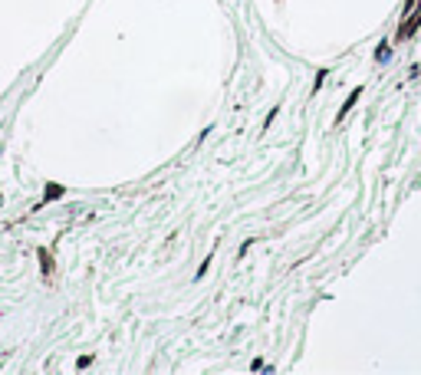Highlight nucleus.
Segmentation results:
<instances>
[{"label": "nucleus", "mask_w": 421, "mask_h": 375, "mask_svg": "<svg viewBox=\"0 0 421 375\" xmlns=\"http://www.w3.org/2000/svg\"><path fill=\"white\" fill-rule=\"evenodd\" d=\"M40 254V270H43V276H50L53 273V257H50V250H37Z\"/></svg>", "instance_id": "f257e3e1"}, {"label": "nucleus", "mask_w": 421, "mask_h": 375, "mask_svg": "<svg viewBox=\"0 0 421 375\" xmlns=\"http://www.w3.org/2000/svg\"><path fill=\"white\" fill-rule=\"evenodd\" d=\"M53 198H63V188L59 184H46V201H53Z\"/></svg>", "instance_id": "f03ea898"}, {"label": "nucleus", "mask_w": 421, "mask_h": 375, "mask_svg": "<svg viewBox=\"0 0 421 375\" xmlns=\"http://www.w3.org/2000/svg\"><path fill=\"white\" fill-rule=\"evenodd\" d=\"M211 257H214V254H207V257H204V260H201V267H198V280H201V276H204V273H207V267H211Z\"/></svg>", "instance_id": "7ed1b4c3"}, {"label": "nucleus", "mask_w": 421, "mask_h": 375, "mask_svg": "<svg viewBox=\"0 0 421 375\" xmlns=\"http://www.w3.org/2000/svg\"><path fill=\"white\" fill-rule=\"evenodd\" d=\"M89 365H93V356H82L79 362H76V369H89Z\"/></svg>", "instance_id": "20e7f679"}]
</instances>
